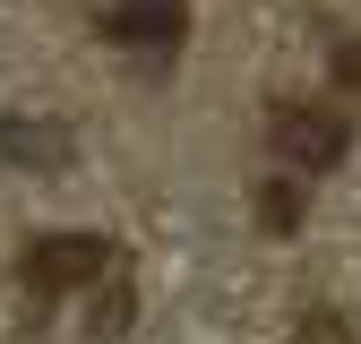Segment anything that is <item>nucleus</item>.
I'll list each match as a JSON object with an SVG mask.
<instances>
[{
    "instance_id": "6e6552de",
    "label": "nucleus",
    "mask_w": 361,
    "mask_h": 344,
    "mask_svg": "<svg viewBox=\"0 0 361 344\" xmlns=\"http://www.w3.org/2000/svg\"><path fill=\"white\" fill-rule=\"evenodd\" d=\"M336 86H353V95H361V43H344V52H336Z\"/></svg>"
},
{
    "instance_id": "423d86ee",
    "label": "nucleus",
    "mask_w": 361,
    "mask_h": 344,
    "mask_svg": "<svg viewBox=\"0 0 361 344\" xmlns=\"http://www.w3.org/2000/svg\"><path fill=\"white\" fill-rule=\"evenodd\" d=\"M121 327H129V293H104L95 301V336H121Z\"/></svg>"
},
{
    "instance_id": "39448f33",
    "label": "nucleus",
    "mask_w": 361,
    "mask_h": 344,
    "mask_svg": "<svg viewBox=\"0 0 361 344\" xmlns=\"http://www.w3.org/2000/svg\"><path fill=\"white\" fill-rule=\"evenodd\" d=\"M258 224H267V233H293V224H301V190H293V181H267V190H258Z\"/></svg>"
},
{
    "instance_id": "0eeeda50",
    "label": "nucleus",
    "mask_w": 361,
    "mask_h": 344,
    "mask_svg": "<svg viewBox=\"0 0 361 344\" xmlns=\"http://www.w3.org/2000/svg\"><path fill=\"white\" fill-rule=\"evenodd\" d=\"M301 344H353V327H344V319H327V310H319V319H310V327H301Z\"/></svg>"
},
{
    "instance_id": "7ed1b4c3",
    "label": "nucleus",
    "mask_w": 361,
    "mask_h": 344,
    "mask_svg": "<svg viewBox=\"0 0 361 344\" xmlns=\"http://www.w3.org/2000/svg\"><path fill=\"white\" fill-rule=\"evenodd\" d=\"M112 43H147V52H172L190 35V0H112Z\"/></svg>"
},
{
    "instance_id": "f257e3e1",
    "label": "nucleus",
    "mask_w": 361,
    "mask_h": 344,
    "mask_svg": "<svg viewBox=\"0 0 361 344\" xmlns=\"http://www.w3.org/2000/svg\"><path fill=\"white\" fill-rule=\"evenodd\" d=\"M267 138H276V155H284L293 172H327V164H344V147H353V121L327 112V104H284L276 121H267Z\"/></svg>"
},
{
    "instance_id": "f03ea898",
    "label": "nucleus",
    "mask_w": 361,
    "mask_h": 344,
    "mask_svg": "<svg viewBox=\"0 0 361 344\" xmlns=\"http://www.w3.org/2000/svg\"><path fill=\"white\" fill-rule=\"evenodd\" d=\"M104 267H112V241H104V233H52V241H35V250H26V293H35V301H52V293L95 284Z\"/></svg>"
},
{
    "instance_id": "20e7f679",
    "label": "nucleus",
    "mask_w": 361,
    "mask_h": 344,
    "mask_svg": "<svg viewBox=\"0 0 361 344\" xmlns=\"http://www.w3.org/2000/svg\"><path fill=\"white\" fill-rule=\"evenodd\" d=\"M0 155H9V164H26V172H61L69 155H78V129L69 121H0Z\"/></svg>"
}]
</instances>
